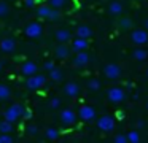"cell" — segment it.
Masks as SVG:
<instances>
[{
	"label": "cell",
	"instance_id": "cell-1",
	"mask_svg": "<svg viewBox=\"0 0 148 143\" xmlns=\"http://www.w3.org/2000/svg\"><path fill=\"white\" fill-rule=\"evenodd\" d=\"M37 16L43 19H49V21H58L61 18V13H59L58 8H53L49 5H42L37 10Z\"/></svg>",
	"mask_w": 148,
	"mask_h": 143
},
{
	"label": "cell",
	"instance_id": "cell-2",
	"mask_svg": "<svg viewBox=\"0 0 148 143\" xmlns=\"http://www.w3.org/2000/svg\"><path fill=\"white\" fill-rule=\"evenodd\" d=\"M23 113H24V107H23V105L14 103V105H11V107H8L7 110H5L3 118L7 121H10V122H16V121L23 116Z\"/></svg>",
	"mask_w": 148,
	"mask_h": 143
},
{
	"label": "cell",
	"instance_id": "cell-3",
	"mask_svg": "<svg viewBox=\"0 0 148 143\" xmlns=\"http://www.w3.org/2000/svg\"><path fill=\"white\" fill-rule=\"evenodd\" d=\"M131 41L135 46H143L148 43V32L145 29H134L131 32Z\"/></svg>",
	"mask_w": 148,
	"mask_h": 143
},
{
	"label": "cell",
	"instance_id": "cell-4",
	"mask_svg": "<svg viewBox=\"0 0 148 143\" xmlns=\"http://www.w3.org/2000/svg\"><path fill=\"white\" fill-rule=\"evenodd\" d=\"M115 118L110 116V114H105V116H100L97 119V127H99L102 132H113L115 130Z\"/></svg>",
	"mask_w": 148,
	"mask_h": 143
},
{
	"label": "cell",
	"instance_id": "cell-5",
	"mask_svg": "<svg viewBox=\"0 0 148 143\" xmlns=\"http://www.w3.org/2000/svg\"><path fill=\"white\" fill-rule=\"evenodd\" d=\"M107 99L112 103H119V102H123L126 99V92H124V89L118 88V86H113V88H110L107 91Z\"/></svg>",
	"mask_w": 148,
	"mask_h": 143
},
{
	"label": "cell",
	"instance_id": "cell-6",
	"mask_svg": "<svg viewBox=\"0 0 148 143\" xmlns=\"http://www.w3.org/2000/svg\"><path fill=\"white\" fill-rule=\"evenodd\" d=\"M78 116L84 122H91V121L96 119V110L89 105H81L80 110H78Z\"/></svg>",
	"mask_w": 148,
	"mask_h": 143
},
{
	"label": "cell",
	"instance_id": "cell-7",
	"mask_svg": "<svg viewBox=\"0 0 148 143\" xmlns=\"http://www.w3.org/2000/svg\"><path fill=\"white\" fill-rule=\"evenodd\" d=\"M103 75L108 79H118L121 76V67L118 64H107L103 67Z\"/></svg>",
	"mask_w": 148,
	"mask_h": 143
},
{
	"label": "cell",
	"instance_id": "cell-8",
	"mask_svg": "<svg viewBox=\"0 0 148 143\" xmlns=\"http://www.w3.org/2000/svg\"><path fill=\"white\" fill-rule=\"evenodd\" d=\"M45 83H46V76L37 75V73H35V75H32V76L27 78L26 84H27V88H29V89H40V88L45 86Z\"/></svg>",
	"mask_w": 148,
	"mask_h": 143
},
{
	"label": "cell",
	"instance_id": "cell-9",
	"mask_svg": "<svg viewBox=\"0 0 148 143\" xmlns=\"http://www.w3.org/2000/svg\"><path fill=\"white\" fill-rule=\"evenodd\" d=\"M42 32H43V27L38 22H30V24H27L26 29H24V34L29 38H38L40 35H42Z\"/></svg>",
	"mask_w": 148,
	"mask_h": 143
},
{
	"label": "cell",
	"instance_id": "cell-10",
	"mask_svg": "<svg viewBox=\"0 0 148 143\" xmlns=\"http://www.w3.org/2000/svg\"><path fill=\"white\" fill-rule=\"evenodd\" d=\"M61 121L64 126H73L77 122V113L72 108H65L61 111Z\"/></svg>",
	"mask_w": 148,
	"mask_h": 143
},
{
	"label": "cell",
	"instance_id": "cell-11",
	"mask_svg": "<svg viewBox=\"0 0 148 143\" xmlns=\"http://www.w3.org/2000/svg\"><path fill=\"white\" fill-rule=\"evenodd\" d=\"M89 54L86 53V51H78L77 53V56L73 57V64L77 67H84V65H88L89 64Z\"/></svg>",
	"mask_w": 148,
	"mask_h": 143
},
{
	"label": "cell",
	"instance_id": "cell-12",
	"mask_svg": "<svg viewBox=\"0 0 148 143\" xmlns=\"http://www.w3.org/2000/svg\"><path fill=\"white\" fill-rule=\"evenodd\" d=\"M64 92L69 97H78V94H80V86L75 81H69V83H65V86H64Z\"/></svg>",
	"mask_w": 148,
	"mask_h": 143
},
{
	"label": "cell",
	"instance_id": "cell-13",
	"mask_svg": "<svg viewBox=\"0 0 148 143\" xmlns=\"http://www.w3.org/2000/svg\"><path fill=\"white\" fill-rule=\"evenodd\" d=\"M124 11V5H123V2H119V0H113V2L108 3V13L113 16H118L121 14V13Z\"/></svg>",
	"mask_w": 148,
	"mask_h": 143
},
{
	"label": "cell",
	"instance_id": "cell-14",
	"mask_svg": "<svg viewBox=\"0 0 148 143\" xmlns=\"http://www.w3.org/2000/svg\"><path fill=\"white\" fill-rule=\"evenodd\" d=\"M37 70H38V65H37L35 62H24V64H23V67H21V72H23L26 76H32V75H35Z\"/></svg>",
	"mask_w": 148,
	"mask_h": 143
},
{
	"label": "cell",
	"instance_id": "cell-15",
	"mask_svg": "<svg viewBox=\"0 0 148 143\" xmlns=\"http://www.w3.org/2000/svg\"><path fill=\"white\" fill-rule=\"evenodd\" d=\"M14 48H16V41L13 38H3L0 41V49L3 53H11V51H14Z\"/></svg>",
	"mask_w": 148,
	"mask_h": 143
},
{
	"label": "cell",
	"instance_id": "cell-16",
	"mask_svg": "<svg viewBox=\"0 0 148 143\" xmlns=\"http://www.w3.org/2000/svg\"><path fill=\"white\" fill-rule=\"evenodd\" d=\"M88 38H81V37H77L73 40V43H72V48H73V51H86L88 48Z\"/></svg>",
	"mask_w": 148,
	"mask_h": 143
},
{
	"label": "cell",
	"instance_id": "cell-17",
	"mask_svg": "<svg viewBox=\"0 0 148 143\" xmlns=\"http://www.w3.org/2000/svg\"><path fill=\"white\" fill-rule=\"evenodd\" d=\"M56 40L59 43H67L70 40V30H67V29H59V30H56Z\"/></svg>",
	"mask_w": 148,
	"mask_h": 143
},
{
	"label": "cell",
	"instance_id": "cell-18",
	"mask_svg": "<svg viewBox=\"0 0 148 143\" xmlns=\"http://www.w3.org/2000/svg\"><path fill=\"white\" fill-rule=\"evenodd\" d=\"M54 54H56V57H58V59H65V57L70 54V51H69V48L65 46V43H61V44H58V46H56Z\"/></svg>",
	"mask_w": 148,
	"mask_h": 143
},
{
	"label": "cell",
	"instance_id": "cell-19",
	"mask_svg": "<svg viewBox=\"0 0 148 143\" xmlns=\"http://www.w3.org/2000/svg\"><path fill=\"white\" fill-rule=\"evenodd\" d=\"M77 37L91 38V37H92V30H91L88 25H78V27H77Z\"/></svg>",
	"mask_w": 148,
	"mask_h": 143
},
{
	"label": "cell",
	"instance_id": "cell-20",
	"mask_svg": "<svg viewBox=\"0 0 148 143\" xmlns=\"http://www.w3.org/2000/svg\"><path fill=\"white\" fill-rule=\"evenodd\" d=\"M132 57L135 60H145L148 57V51L143 49V48H137V49L132 51Z\"/></svg>",
	"mask_w": 148,
	"mask_h": 143
},
{
	"label": "cell",
	"instance_id": "cell-21",
	"mask_svg": "<svg viewBox=\"0 0 148 143\" xmlns=\"http://www.w3.org/2000/svg\"><path fill=\"white\" fill-rule=\"evenodd\" d=\"M62 72L61 68H58V67H54L53 70H49V78H51V81H62Z\"/></svg>",
	"mask_w": 148,
	"mask_h": 143
},
{
	"label": "cell",
	"instance_id": "cell-22",
	"mask_svg": "<svg viewBox=\"0 0 148 143\" xmlns=\"http://www.w3.org/2000/svg\"><path fill=\"white\" fill-rule=\"evenodd\" d=\"M10 95H11L10 88L7 84H0V100H7V99H10Z\"/></svg>",
	"mask_w": 148,
	"mask_h": 143
},
{
	"label": "cell",
	"instance_id": "cell-23",
	"mask_svg": "<svg viewBox=\"0 0 148 143\" xmlns=\"http://www.w3.org/2000/svg\"><path fill=\"white\" fill-rule=\"evenodd\" d=\"M11 130H13V122H10V121H7V119L0 121V132H7V133H10Z\"/></svg>",
	"mask_w": 148,
	"mask_h": 143
},
{
	"label": "cell",
	"instance_id": "cell-24",
	"mask_svg": "<svg viewBox=\"0 0 148 143\" xmlns=\"http://www.w3.org/2000/svg\"><path fill=\"white\" fill-rule=\"evenodd\" d=\"M45 135H46V138L48 140H58L59 138V132H58V129H46V132H45Z\"/></svg>",
	"mask_w": 148,
	"mask_h": 143
},
{
	"label": "cell",
	"instance_id": "cell-25",
	"mask_svg": "<svg viewBox=\"0 0 148 143\" xmlns=\"http://www.w3.org/2000/svg\"><path fill=\"white\" fill-rule=\"evenodd\" d=\"M127 140H129V143H138L140 142V135H138L137 130H131L127 133Z\"/></svg>",
	"mask_w": 148,
	"mask_h": 143
},
{
	"label": "cell",
	"instance_id": "cell-26",
	"mask_svg": "<svg viewBox=\"0 0 148 143\" xmlns=\"http://www.w3.org/2000/svg\"><path fill=\"white\" fill-rule=\"evenodd\" d=\"M49 6H53V8H64L65 5H67V0H49L48 3Z\"/></svg>",
	"mask_w": 148,
	"mask_h": 143
},
{
	"label": "cell",
	"instance_id": "cell-27",
	"mask_svg": "<svg viewBox=\"0 0 148 143\" xmlns=\"http://www.w3.org/2000/svg\"><path fill=\"white\" fill-rule=\"evenodd\" d=\"M88 88H89L91 91H99V89H100V83H99V79H96V78L89 79V81H88Z\"/></svg>",
	"mask_w": 148,
	"mask_h": 143
},
{
	"label": "cell",
	"instance_id": "cell-28",
	"mask_svg": "<svg viewBox=\"0 0 148 143\" xmlns=\"http://www.w3.org/2000/svg\"><path fill=\"white\" fill-rule=\"evenodd\" d=\"M119 27L121 29H131L132 27V21H131V18H121V21H119Z\"/></svg>",
	"mask_w": 148,
	"mask_h": 143
},
{
	"label": "cell",
	"instance_id": "cell-29",
	"mask_svg": "<svg viewBox=\"0 0 148 143\" xmlns=\"http://www.w3.org/2000/svg\"><path fill=\"white\" fill-rule=\"evenodd\" d=\"M13 140H14V138L10 135V133H7V132H0V143H11Z\"/></svg>",
	"mask_w": 148,
	"mask_h": 143
},
{
	"label": "cell",
	"instance_id": "cell-30",
	"mask_svg": "<svg viewBox=\"0 0 148 143\" xmlns=\"http://www.w3.org/2000/svg\"><path fill=\"white\" fill-rule=\"evenodd\" d=\"M8 11H10V8H8L7 2H2V0H0V18H2V16H7Z\"/></svg>",
	"mask_w": 148,
	"mask_h": 143
},
{
	"label": "cell",
	"instance_id": "cell-31",
	"mask_svg": "<svg viewBox=\"0 0 148 143\" xmlns=\"http://www.w3.org/2000/svg\"><path fill=\"white\" fill-rule=\"evenodd\" d=\"M115 142H116V143H129V140H127V135H123V133H119V135L115 137Z\"/></svg>",
	"mask_w": 148,
	"mask_h": 143
},
{
	"label": "cell",
	"instance_id": "cell-32",
	"mask_svg": "<svg viewBox=\"0 0 148 143\" xmlns=\"http://www.w3.org/2000/svg\"><path fill=\"white\" fill-rule=\"evenodd\" d=\"M59 105H61V99L54 97V99L49 100V107H51V108H59Z\"/></svg>",
	"mask_w": 148,
	"mask_h": 143
},
{
	"label": "cell",
	"instance_id": "cell-33",
	"mask_svg": "<svg viewBox=\"0 0 148 143\" xmlns=\"http://www.w3.org/2000/svg\"><path fill=\"white\" fill-rule=\"evenodd\" d=\"M54 62H53V60H46V62H45V65H43V68H45V70H48V72H49V70H53V68H54Z\"/></svg>",
	"mask_w": 148,
	"mask_h": 143
},
{
	"label": "cell",
	"instance_id": "cell-34",
	"mask_svg": "<svg viewBox=\"0 0 148 143\" xmlns=\"http://www.w3.org/2000/svg\"><path fill=\"white\" fill-rule=\"evenodd\" d=\"M27 132H29L30 135H35V133L38 132V129H37V126H29L27 127Z\"/></svg>",
	"mask_w": 148,
	"mask_h": 143
},
{
	"label": "cell",
	"instance_id": "cell-35",
	"mask_svg": "<svg viewBox=\"0 0 148 143\" xmlns=\"http://www.w3.org/2000/svg\"><path fill=\"white\" fill-rule=\"evenodd\" d=\"M23 118H24V119H30V118H32V111H30V110H24Z\"/></svg>",
	"mask_w": 148,
	"mask_h": 143
},
{
	"label": "cell",
	"instance_id": "cell-36",
	"mask_svg": "<svg viewBox=\"0 0 148 143\" xmlns=\"http://www.w3.org/2000/svg\"><path fill=\"white\" fill-rule=\"evenodd\" d=\"M24 3H26V6H29V8H30V6L35 5V0H26Z\"/></svg>",
	"mask_w": 148,
	"mask_h": 143
},
{
	"label": "cell",
	"instance_id": "cell-37",
	"mask_svg": "<svg viewBox=\"0 0 148 143\" xmlns=\"http://www.w3.org/2000/svg\"><path fill=\"white\" fill-rule=\"evenodd\" d=\"M116 116H118L119 119H124V113H123V111H118V113H116Z\"/></svg>",
	"mask_w": 148,
	"mask_h": 143
},
{
	"label": "cell",
	"instance_id": "cell-38",
	"mask_svg": "<svg viewBox=\"0 0 148 143\" xmlns=\"http://www.w3.org/2000/svg\"><path fill=\"white\" fill-rule=\"evenodd\" d=\"M135 126H137V129H140V127H143V121H140V119H138Z\"/></svg>",
	"mask_w": 148,
	"mask_h": 143
},
{
	"label": "cell",
	"instance_id": "cell-39",
	"mask_svg": "<svg viewBox=\"0 0 148 143\" xmlns=\"http://www.w3.org/2000/svg\"><path fill=\"white\" fill-rule=\"evenodd\" d=\"M2 70H3V62L0 60V72H2Z\"/></svg>",
	"mask_w": 148,
	"mask_h": 143
},
{
	"label": "cell",
	"instance_id": "cell-40",
	"mask_svg": "<svg viewBox=\"0 0 148 143\" xmlns=\"http://www.w3.org/2000/svg\"><path fill=\"white\" fill-rule=\"evenodd\" d=\"M145 27H147V30H148V19L145 21Z\"/></svg>",
	"mask_w": 148,
	"mask_h": 143
},
{
	"label": "cell",
	"instance_id": "cell-41",
	"mask_svg": "<svg viewBox=\"0 0 148 143\" xmlns=\"http://www.w3.org/2000/svg\"><path fill=\"white\" fill-rule=\"evenodd\" d=\"M147 78H148V68H147Z\"/></svg>",
	"mask_w": 148,
	"mask_h": 143
},
{
	"label": "cell",
	"instance_id": "cell-42",
	"mask_svg": "<svg viewBox=\"0 0 148 143\" xmlns=\"http://www.w3.org/2000/svg\"><path fill=\"white\" fill-rule=\"evenodd\" d=\"M147 110H148V102H147Z\"/></svg>",
	"mask_w": 148,
	"mask_h": 143
}]
</instances>
